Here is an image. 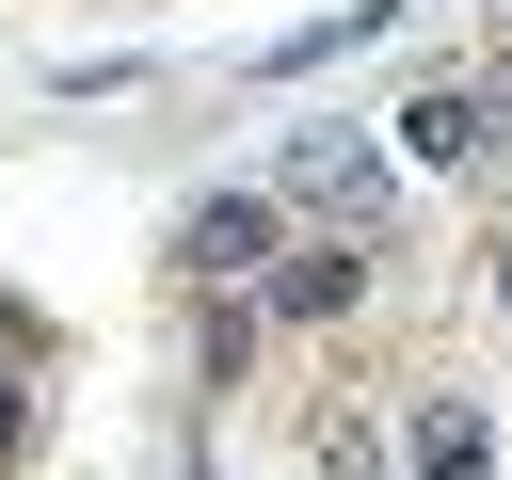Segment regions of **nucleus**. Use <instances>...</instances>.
Here are the masks:
<instances>
[{"label":"nucleus","instance_id":"f257e3e1","mask_svg":"<svg viewBox=\"0 0 512 480\" xmlns=\"http://www.w3.org/2000/svg\"><path fill=\"white\" fill-rule=\"evenodd\" d=\"M256 192H272V208H336V224H368V192H384V144H368V128H304V144H288Z\"/></svg>","mask_w":512,"mask_h":480},{"label":"nucleus","instance_id":"f03ea898","mask_svg":"<svg viewBox=\"0 0 512 480\" xmlns=\"http://www.w3.org/2000/svg\"><path fill=\"white\" fill-rule=\"evenodd\" d=\"M272 256H288V208H272V192H208V208L176 224V272H192V288H240V272H272Z\"/></svg>","mask_w":512,"mask_h":480},{"label":"nucleus","instance_id":"7ed1b4c3","mask_svg":"<svg viewBox=\"0 0 512 480\" xmlns=\"http://www.w3.org/2000/svg\"><path fill=\"white\" fill-rule=\"evenodd\" d=\"M496 112H512V80L480 64V80H432L416 112H400V160H480L496 144Z\"/></svg>","mask_w":512,"mask_h":480},{"label":"nucleus","instance_id":"20e7f679","mask_svg":"<svg viewBox=\"0 0 512 480\" xmlns=\"http://www.w3.org/2000/svg\"><path fill=\"white\" fill-rule=\"evenodd\" d=\"M416 480H496V416L480 400H432L416 416Z\"/></svg>","mask_w":512,"mask_h":480},{"label":"nucleus","instance_id":"39448f33","mask_svg":"<svg viewBox=\"0 0 512 480\" xmlns=\"http://www.w3.org/2000/svg\"><path fill=\"white\" fill-rule=\"evenodd\" d=\"M256 304H272V320H336V304H352V256H272Z\"/></svg>","mask_w":512,"mask_h":480},{"label":"nucleus","instance_id":"423d86ee","mask_svg":"<svg viewBox=\"0 0 512 480\" xmlns=\"http://www.w3.org/2000/svg\"><path fill=\"white\" fill-rule=\"evenodd\" d=\"M0 336H16V320H0ZM0 448H16V368H0Z\"/></svg>","mask_w":512,"mask_h":480},{"label":"nucleus","instance_id":"0eeeda50","mask_svg":"<svg viewBox=\"0 0 512 480\" xmlns=\"http://www.w3.org/2000/svg\"><path fill=\"white\" fill-rule=\"evenodd\" d=\"M496 304H512V240H496Z\"/></svg>","mask_w":512,"mask_h":480}]
</instances>
